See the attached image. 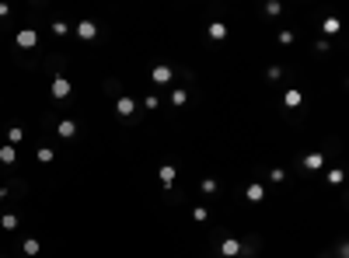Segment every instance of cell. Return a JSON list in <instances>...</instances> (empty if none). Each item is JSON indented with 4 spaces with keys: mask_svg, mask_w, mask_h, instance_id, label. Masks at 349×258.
Wrapping results in <instances>:
<instances>
[{
    "mask_svg": "<svg viewBox=\"0 0 349 258\" xmlns=\"http://www.w3.org/2000/svg\"><path fill=\"white\" fill-rule=\"evenodd\" d=\"M220 255H227V258L241 255V241H234V237H227V241L220 244Z\"/></svg>",
    "mask_w": 349,
    "mask_h": 258,
    "instance_id": "obj_4",
    "label": "cell"
},
{
    "mask_svg": "<svg viewBox=\"0 0 349 258\" xmlns=\"http://www.w3.org/2000/svg\"><path fill=\"white\" fill-rule=\"evenodd\" d=\"M203 192H206V195L216 192V182H213V178H206V182H203Z\"/></svg>",
    "mask_w": 349,
    "mask_h": 258,
    "instance_id": "obj_22",
    "label": "cell"
},
{
    "mask_svg": "<svg viewBox=\"0 0 349 258\" xmlns=\"http://www.w3.org/2000/svg\"><path fill=\"white\" fill-rule=\"evenodd\" d=\"M248 202H262V199H266V189H262V185H248Z\"/></svg>",
    "mask_w": 349,
    "mask_h": 258,
    "instance_id": "obj_11",
    "label": "cell"
},
{
    "mask_svg": "<svg viewBox=\"0 0 349 258\" xmlns=\"http://www.w3.org/2000/svg\"><path fill=\"white\" fill-rule=\"evenodd\" d=\"M21 140H25V133H21V126H11V133H7V143H11V147H18Z\"/></svg>",
    "mask_w": 349,
    "mask_h": 258,
    "instance_id": "obj_12",
    "label": "cell"
},
{
    "mask_svg": "<svg viewBox=\"0 0 349 258\" xmlns=\"http://www.w3.org/2000/svg\"><path fill=\"white\" fill-rule=\"evenodd\" d=\"M328 182H332V185H339V182H342V171H339V168H335V171H328Z\"/></svg>",
    "mask_w": 349,
    "mask_h": 258,
    "instance_id": "obj_21",
    "label": "cell"
},
{
    "mask_svg": "<svg viewBox=\"0 0 349 258\" xmlns=\"http://www.w3.org/2000/svg\"><path fill=\"white\" fill-rule=\"evenodd\" d=\"M175 182V168H161V185H171Z\"/></svg>",
    "mask_w": 349,
    "mask_h": 258,
    "instance_id": "obj_15",
    "label": "cell"
},
{
    "mask_svg": "<svg viewBox=\"0 0 349 258\" xmlns=\"http://www.w3.org/2000/svg\"><path fill=\"white\" fill-rule=\"evenodd\" d=\"M21 251H25V255H39V241H35V237H28V241L21 244Z\"/></svg>",
    "mask_w": 349,
    "mask_h": 258,
    "instance_id": "obj_14",
    "label": "cell"
},
{
    "mask_svg": "<svg viewBox=\"0 0 349 258\" xmlns=\"http://www.w3.org/2000/svg\"><path fill=\"white\" fill-rule=\"evenodd\" d=\"M321 164H325V157H321V154H307V157H304V168H307V171H318Z\"/></svg>",
    "mask_w": 349,
    "mask_h": 258,
    "instance_id": "obj_10",
    "label": "cell"
},
{
    "mask_svg": "<svg viewBox=\"0 0 349 258\" xmlns=\"http://www.w3.org/2000/svg\"><path fill=\"white\" fill-rule=\"evenodd\" d=\"M70 91H73V87H70V80H67V77H56V80L49 84V94H53L56 101H63V98H67Z\"/></svg>",
    "mask_w": 349,
    "mask_h": 258,
    "instance_id": "obj_1",
    "label": "cell"
},
{
    "mask_svg": "<svg viewBox=\"0 0 349 258\" xmlns=\"http://www.w3.org/2000/svg\"><path fill=\"white\" fill-rule=\"evenodd\" d=\"M18 46H21V49H35V46H39V32H35V28H21V32H18Z\"/></svg>",
    "mask_w": 349,
    "mask_h": 258,
    "instance_id": "obj_2",
    "label": "cell"
},
{
    "mask_svg": "<svg viewBox=\"0 0 349 258\" xmlns=\"http://www.w3.org/2000/svg\"><path fill=\"white\" fill-rule=\"evenodd\" d=\"M14 161H18V150H14L11 143H4V147H0V164H14Z\"/></svg>",
    "mask_w": 349,
    "mask_h": 258,
    "instance_id": "obj_9",
    "label": "cell"
},
{
    "mask_svg": "<svg viewBox=\"0 0 349 258\" xmlns=\"http://www.w3.org/2000/svg\"><path fill=\"white\" fill-rule=\"evenodd\" d=\"M56 133H60L63 140H73V136H77V122H73V119H63V122L56 126Z\"/></svg>",
    "mask_w": 349,
    "mask_h": 258,
    "instance_id": "obj_5",
    "label": "cell"
},
{
    "mask_svg": "<svg viewBox=\"0 0 349 258\" xmlns=\"http://www.w3.org/2000/svg\"><path fill=\"white\" fill-rule=\"evenodd\" d=\"M209 39H213V42L227 39V25H223V21H213V25H209Z\"/></svg>",
    "mask_w": 349,
    "mask_h": 258,
    "instance_id": "obj_6",
    "label": "cell"
},
{
    "mask_svg": "<svg viewBox=\"0 0 349 258\" xmlns=\"http://www.w3.org/2000/svg\"><path fill=\"white\" fill-rule=\"evenodd\" d=\"M0 227H4V230H14V227H18V216H14V213H7V216L0 220Z\"/></svg>",
    "mask_w": 349,
    "mask_h": 258,
    "instance_id": "obj_16",
    "label": "cell"
},
{
    "mask_svg": "<svg viewBox=\"0 0 349 258\" xmlns=\"http://www.w3.org/2000/svg\"><path fill=\"white\" fill-rule=\"evenodd\" d=\"M39 161H42V164H49V161H53V150H49V147H42V150H39Z\"/></svg>",
    "mask_w": 349,
    "mask_h": 258,
    "instance_id": "obj_19",
    "label": "cell"
},
{
    "mask_svg": "<svg viewBox=\"0 0 349 258\" xmlns=\"http://www.w3.org/2000/svg\"><path fill=\"white\" fill-rule=\"evenodd\" d=\"M70 25H63V21H53V35H67Z\"/></svg>",
    "mask_w": 349,
    "mask_h": 258,
    "instance_id": "obj_18",
    "label": "cell"
},
{
    "mask_svg": "<svg viewBox=\"0 0 349 258\" xmlns=\"http://www.w3.org/2000/svg\"><path fill=\"white\" fill-rule=\"evenodd\" d=\"M77 35H80V39H94V35H98V25H94V21H77Z\"/></svg>",
    "mask_w": 349,
    "mask_h": 258,
    "instance_id": "obj_3",
    "label": "cell"
},
{
    "mask_svg": "<svg viewBox=\"0 0 349 258\" xmlns=\"http://www.w3.org/2000/svg\"><path fill=\"white\" fill-rule=\"evenodd\" d=\"M185 98H189L185 91H175V94H171V101H175V105H185Z\"/></svg>",
    "mask_w": 349,
    "mask_h": 258,
    "instance_id": "obj_20",
    "label": "cell"
},
{
    "mask_svg": "<svg viewBox=\"0 0 349 258\" xmlns=\"http://www.w3.org/2000/svg\"><path fill=\"white\" fill-rule=\"evenodd\" d=\"M321 28H325L328 35H335V32H339V21H335V18H325V25H321Z\"/></svg>",
    "mask_w": 349,
    "mask_h": 258,
    "instance_id": "obj_17",
    "label": "cell"
},
{
    "mask_svg": "<svg viewBox=\"0 0 349 258\" xmlns=\"http://www.w3.org/2000/svg\"><path fill=\"white\" fill-rule=\"evenodd\" d=\"M4 195H7V192H4V189H0V202H4Z\"/></svg>",
    "mask_w": 349,
    "mask_h": 258,
    "instance_id": "obj_23",
    "label": "cell"
},
{
    "mask_svg": "<svg viewBox=\"0 0 349 258\" xmlns=\"http://www.w3.org/2000/svg\"><path fill=\"white\" fill-rule=\"evenodd\" d=\"M115 112H119V115H133V112H137L133 98H119V101H115Z\"/></svg>",
    "mask_w": 349,
    "mask_h": 258,
    "instance_id": "obj_8",
    "label": "cell"
},
{
    "mask_svg": "<svg viewBox=\"0 0 349 258\" xmlns=\"http://www.w3.org/2000/svg\"><path fill=\"white\" fill-rule=\"evenodd\" d=\"M283 101H286V105H290V108H297V105H300V91H297V87H290V91H286V98H283Z\"/></svg>",
    "mask_w": 349,
    "mask_h": 258,
    "instance_id": "obj_13",
    "label": "cell"
},
{
    "mask_svg": "<svg viewBox=\"0 0 349 258\" xmlns=\"http://www.w3.org/2000/svg\"><path fill=\"white\" fill-rule=\"evenodd\" d=\"M150 77H154V84H168L171 80V66H154Z\"/></svg>",
    "mask_w": 349,
    "mask_h": 258,
    "instance_id": "obj_7",
    "label": "cell"
}]
</instances>
